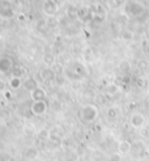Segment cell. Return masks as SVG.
<instances>
[{
  "mask_svg": "<svg viewBox=\"0 0 149 161\" xmlns=\"http://www.w3.org/2000/svg\"><path fill=\"white\" fill-rule=\"evenodd\" d=\"M146 12V7L141 3V2H130L127 4V13H130L128 16H131V17H140V16H143L144 13Z\"/></svg>",
  "mask_w": 149,
  "mask_h": 161,
  "instance_id": "6da1fadb",
  "label": "cell"
},
{
  "mask_svg": "<svg viewBox=\"0 0 149 161\" xmlns=\"http://www.w3.org/2000/svg\"><path fill=\"white\" fill-rule=\"evenodd\" d=\"M148 33H149V28H148Z\"/></svg>",
  "mask_w": 149,
  "mask_h": 161,
  "instance_id": "7a4b0ae2",
  "label": "cell"
}]
</instances>
